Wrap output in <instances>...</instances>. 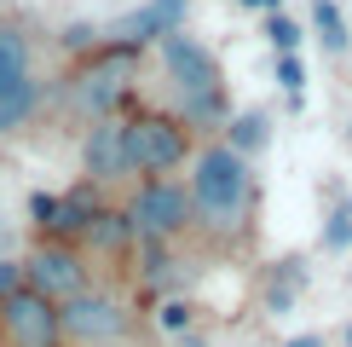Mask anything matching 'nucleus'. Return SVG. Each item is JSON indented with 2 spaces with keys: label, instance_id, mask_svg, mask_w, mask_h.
Returning <instances> with one entry per match:
<instances>
[{
  "label": "nucleus",
  "instance_id": "f257e3e1",
  "mask_svg": "<svg viewBox=\"0 0 352 347\" xmlns=\"http://www.w3.org/2000/svg\"><path fill=\"white\" fill-rule=\"evenodd\" d=\"M190 197H197V220L208 231H219V238H231L248 220V202H254V180H248L243 151L208 145L197 156V174H190Z\"/></svg>",
  "mask_w": 352,
  "mask_h": 347
},
{
  "label": "nucleus",
  "instance_id": "f03ea898",
  "mask_svg": "<svg viewBox=\"0 0 352 347\" xmlns=\"http://www.w3.org/2000/svg\"><path fill=\"white\" fill-rule=\"evenodd\" d=\"M162 58H168V76H173V93L185 105V122H214L219 116V64L202 41L168 29L162 35Z\"/></svg>",
  "mask_w": 352,
  "mask_h": 347
},
{
  "label": "nucleus",
  "instance_id": "7ed1b4c3",
  "mask_svg": "<svg viewBox=\"0 0 352 347\" xmlns=\"http://www.w3.org/2000/svg\"><path fill=\"white\" fill-rule=\"evenodd\" d=\"M0 347H69L64 341V307L41 289H12L0 307Z\"/></svg>",
  "mask_w": 352,
  "mask_h": 347
},
{
  "label": "nucleus",
  "instance_id": "20e7f679",
  "mask_svg": "<svg viewBox=\"0 0 352 347\" xmlns=\"http://www.w3.org/2000/svg\"><path fill=\"white\" fill-rule=\"evenodd\" d=\"M127 220H133V238L139 243H168L197 220V197L185 185H168V180H151L144 191L127 202Z\"/></svg>",
  "mask_w": 352,
  "mask_h": 347
},
{
  "label": "nucleus",
  "instance_id": "39448f33",
  "mask_svg": "<svg viewBox=\"0 0 352 347\" xmlns=\"http://www.w3.org/2000/svg\"><path fill=\"white\" fill-rule=\"evenodd\" d=\"M185 151H190V127L173 122V116L144 110L127 122V168L133 174H168L185 162Z\"/></svg>",
  "mask_w": 352,
  "mask_h": 347
},
{
  "label": "nucleus",
  "instance_id": "423d86ee",
  "mask_svg": "<svg viewBox=\"0 0 352 347\" xmlns=\"http://www.w3.org/2000/svg\"><path fill=\"white\" fill-rule=\"evenodd\" d=\"M133 324V313L116 295H98V289H81L76 301H64V341L69 347H116Z\"/></svg>",
  "mask_w": 352,
  "mask_h": 347
},
{
  "label": "nucleus",
  "instance_id": "0eeeda50",
  "mask_svg": "<svg viewBox=\"0 0 352 347\" xmlns=\"http://www.w3.org/2000/svg\"><path fill=\"white\" fill-rule=\"evenodd\" d=\"M23 284L41 289V295H52L58 307H64V301H76L81 289H87V260L69 249V243L47 238V243H35V249H29V260H23Z\"/></svg>",
  "mask_w": 352,
  "mask_h": 347
},
{
  "label": "nucleus",
  "instance_id": "6e6552de",
  "mask_svg": "<svg viewBox=\"0 0 352 347\" xmlns=\"http://www.w3.org/2000/svg\"><path fill=\"white\" fill-rule=\"evenodd\" d=\"M127 76H133V58H127V47L93 58V64L69 81V105H76L81 116H93V122H104V116L116 110V98L127 93Z\"/></svg>",
  "mask_w": 352,
  "mask_h": 347
},
{
  "label": "nucleus",
  "instance_id": "1a4fd4ad",
  "mask_svg": "<svg viewBox=\"0 0 352 347\" xmlns=\"http://www.w3.org/2000/svg\"><path fill=\"white\" fill-rule=\"evenodd\" d=\"M35 110V81H29V52L12 29H0V134L23 122Z\"/></svg>",
  "mask_w": 352,
  "mask_h": 347
},
{
  "label": "nucleus",
  "instance_id": "9d476101",
  "mask_svg": "<svg viewBox=\"0 0 352 347\" xmlns=\"http://www.w3.org/2000/svg\"><path fill=\"white\" fill-rule=\"evenodd\" d=\"M87 174H93L98 185L133 174V168H127V122H116V116L93 122V134H87Z\"/></svg>",
  "mask_w": 352,
  "mask_h": 347
},
{
  "label": "nucleus",
  "instance_id": "9b49d317",
  "mask_svg": "<svg viewBox=\"0 0 352 347\" xmlns=\"http://www.w3.org/2000/svg\"><path fill=\"white\" fill-rule=\"evenodd\" d=\"M87 243H93V249H122L127 238H133V220H127V214H110V209H98L93 220H87V231H81Z\"/></svg>",
  "mask_w": 352,
  "mask_h": 347
},
{
  "label": "nucleus",
  "instance_id": "f8f14e48",
  "mask_svg": "<svg viewBox=\"0 0 352 347\" xmlns=\"http://www.w3.org/2000/svg\"><path fill=\"white\" fill-rule=\"evenodd\" d=\"M312 23H318V35H324V47H346V23H341V6H335V0H318Z\"/></svg>",
  "mask_w": 352,
  "mask_h": 347
},
{
  "label": "nucleus",
  "instance_id": "ddd939ff",
  "mask_svg": "<svg viewBox=\"0 0 352 347\" xmlns=\"http://www.w3.org/2000/svg\"><path fill=\"white\" fill-rule=\"evenodd\" d=\"M29 214H35V226L47 231V238H58V220H64V197L35 191V197H29Z\"/></svg>",
  "mask_w": 352,
  "mask_h": 347
},
{
  "label": "nucleus",
  "instance_id": "4468645a",
  "mask_svg": "<svg viewBox=\"0 0 352 347\" xmlns=\"http://www.w3.org/2000/svg\"><path fill=\"white\" fill-rule=\"evenodd\" d=\"M346 243H352V202H346L341 214H335L329 231H324V249H346Z\"/></svg>",
  "mask_w": 352,
  "mask_h": 347
},
{
  "label": "nucleus",
  "instance_id": "2eb2a0df",
  "mask_svg": "<svg viewBox=\"0 0 352 347\" xmlns=\"http://www.w3.org/2000/svg\"><path fill=\"white\" fill-rule=\"evenodd\" d=\"M260 139H266V122H260V116H243V122H237V139H231V151H254Z\"/></svg>",
  "mask_w": 352,
  "mask_h": 347
},
{
  "label": "nucleus",
  "instance_id": "dca6fc26",
  "mask_svg": "<svg viewBox=\"0 0 352 347\" xmlns=\"http://www.w3.org/2000/svg\"><path fill=\"white\" fill-rule=\"evenodd\" d=\"M272 47H277V52H295V47H300V29L289 23V18H272Z\"/></svg>",
  "mask_w": 352,
  "mask_h": 347
},
{
  "label": "nucleus",
  "instance_id": "f3484780",
  "mask_svg": "<svg viewBox=\"0 0 352 347\" xmlns=\"http://www.w3.org/2000/svg\"><path fill=\"white\" fill-rule=\"evenodd\" d=\"M277 81H283L289 93H300V81H306V76H300V58H295V52H283V58H277Z\"/></svg>",
  "mask_w": 352,
  "mask_h": 347
},
{
  "label": "nucleus",
  "instance_id": "a211bd4d",
  "mask_svg": "<svg viewBox=\"0 0 352 347\" xmlns=\"http://www.w3.org/2000/svg\"><path fill=\"white\" fill-rule=\"evenodd\" d=\"M12 289H23V266H18V260H0V307H6Z\"/></svg>",
  "mask_w": 352,
  "mask_h": 347
},
{
  "label": "nucleus",
  "instance_id": "6ab92c4d",
  "mask_svg": "<svg viewBox=\"0 0 352 347\" xmlns=\"http://www.w3.org/2000/svg\"><path fill=\"white\" fill-rule=\"evenodd\" d=\"M162 324H168V330H185V324H190V307H179V301H168V307H162Z\"/></svg>",
  "mask_w": 352,
  "mask_h": 347
},
{
  "label": "nucleus",
  "instance_id": "aec40b11",
  "mask_svg": "<svg viewBox=\"0 0 352 347\" xmlns=\"http://www.w3.org/2000/svg\"><path fill=\"white\" fill-rule=\"evenodd\" d=\"M283 347H324V336H295V341H283Z\"/></svg>",
  "mask_w": 352,
  "mask_h": 347
},
{
  "label": "nucleus",
  "instance_id": "412c9836",
  "mask_svg": "<svg viewBox=\"0 0 352 347\" xmlns=\"http://www.w3.org/2000/svg\"><path fill=\"white\" fill-rule=\"evenodd\" d=\"M243 6H277V0H243Z\"/></svg>",
  "mask_w": 352,
  "mask_h": 347
},
{
  "label": "nucleus",
  "instance_id": "4be33fe9",
  "mask_svg": "<svg viewBox=\"0 0 352 347\" xmlns=\"http://www.w3.org/2000/svg\"><path fill=\"white\" fill-rule=\"evenodd\" d=\"M346 347H352V324H346Z\"/></svg>",
  "mask_w": 352,
  "mask_h": 347
},
{
  "label": "nucleus",
  "instance_id": "5701e85b",
  "mask_svg": "<svg viewBox=\"0 0 352 347\" xmlns=\"http://www.w3.org/2000/svg\"><path fill=\"white\" fill-rule=\"evenodd\" d=\"M116 347H122V341H116Z\"/></svg>",
  "mask_w": 352,
  "mask_h": 347
}]
</instances>
